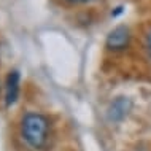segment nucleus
I'll return each instance as SVG.
<instances>
[{
    "label": "nucleus",
    "mask_w": 151,
    "mask_h": 151,
    "mask_svg": "<svg viewBox=\"0 0 151 151\" xmlns=\"http://www.w3.org/2000/svg\"><path fill=\"white\" fill-rule=\"evenodd\" d=\"M146 50H148L150 56H151V29L148 30V34H146Z\"/></svg>",
    "instance_id": "39448f33"
},
{
    "label": "nucleus",
    "mask_w": 151,
    "mask_h": 151,
    "mask_svg": "<svg viewBox=\"0 0 151 151\" xmlns=\"http://www.w3.org/2000/svg\"><path fill=\"white\" fill-rule=\"evenodd\" d=\"M51 134V121L43 113L29 111L21 119L22 140L32 150H42L46 146Z\"/></svg>",
    "instance_id": "f257e3e1"
},
{
    "label": "nucleus",
    "mask_w": 151,
    "mask_h": 151,
    "mask_svg": "<svg viewBox=\"0 0 151 151\" xmlns=\"http://www.w3.org/2000/svg\"><path fill=\"white\" fill-rule=\"evenodd\" d=\"M19 81H21V73L18 70L8 72L5 80V105L11 107L18 102L19 97Z\"/></svg>",
    "instance_id": "20e7f679"
},
{
    "label": "nucleus",
    "mask_w": 151,
    "mask_h": 151,
    "mask_svg": "<svg viewBox=\"0 0 151 151\" xmlns=\"http://www.w3.org/2000/svg\"><path fill=\"white\" fill-rule=\"evenodd\" d=\"M130 110H132V100L126 96H118L110 102L107 108V118L111 122H119L129 115Z\"/></svg>",
    "instance_id": "7ed1b4c3"
},
{
    "label": "nucleus",
    "mask_w": 151,
    "mask_h": 151,
    "mask_svg": "<svg viewBox=\"0 0 151 151\" xmlns=\"http://www.w3.org/2000/svg\"><path fill=\"white\" fill-rule=\"evenodd\" d=\"M65 2H70V3H89V2H94V0H65Z\"/></svg>",
    "instance_id": "423d86ee"
},
{
    "label": "nucleus",
    "mask_w": 151,
    "mask_h": 151,
    "mask_svg": "<svg viewBox=\"0 0 151 151\" xmlns=\"http://www.w3.org/2000/svg\"><path fill=\"white\" fill-rule=\"evenodd\" d=\"M130 43V30L126 26H116L111 29L105 40V46L110 51H122L129 46Z\"/></svg>",
    "instance_id": "f03ea898"
}]
</instances>
